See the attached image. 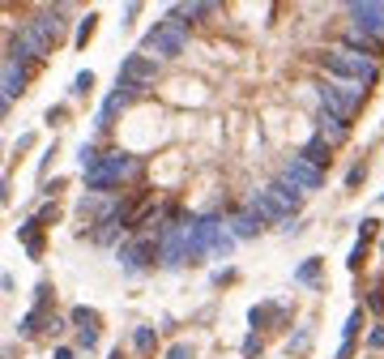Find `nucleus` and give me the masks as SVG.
Returning <instances> with one entry per match:
<instances>
[{"instance_id":"nucleus-1","label":"nucleus","mask_w":384,"mask_h":359,"mask_svg":"<svg viewBox=\"0 0 384 359\" xmlns=\"http://www.w3.org/2000/svg\"><path fill=\"white\" fill-rule=\"evenodd\" d=\"M145 176V159L133 150H102V163L86 176V188L90 192H120L124 184H137Z\"/></svg>"},{"instance_id":"nucleus-2","label":"nucleus","mask_w":384,"mask_h":359,"mask_svg":"<svg viewBox=\"0 0 384 359\" xmlns=\"http://www.w3.org/2000/svg\"><path fill=\"white\" fill-rule=\"evenodd\" d=\"M320 69H324V81H355L363 90L380 86V60L376 56H363V51H350V47H329L320 56Z\"/></svg>"},{"instance_id":"nucleus-3","label":"nucleus","mask_w":384,"mask_h":359,"mask_svg":"<svg viewBox=\"0 0 384 359\" xmlns=\"http://www.w3.org/2000/svg\"><path fill=\"white\" fill-rule=\"evenodd\" d=\"M188 34H192V22L180 9H167V18L154 22L145 30L141 51H145V56H154V60H176V56H184V51H188Z\"/></svg>"},{"instance_id":"nucleus-4","label":"nucleus","mask_w":384,"mask_h":359,"mask_svg":"<svg viewBox=\"0 0 384 359\" xmlns=\"http://www.w3.org/2000/svg\"><path fill=\"white\" fill-rule=\"evenodd\" d=\"M367 94H371V90H363V86H355V81H320V86H316V103H320L324 112H333L338 120H346V124L363 112Z\"/></svg>"},{"instance_id":"nucleus-5","label":"nucleus","mask_w":384,"mask_h":359,"mask_svg":"<svg viewBox=\"0 0 384 359\" xmlns=\"http://www.w3.org/2000/svg\"><path fill=\"white\" fill-rule=\"evenodd\" d=\"M116 261H120L124 278H145L158 266V235H128L116 248Z\"/></svg>"},{"instance_id":"nucleus-6","label":"nucleus","mask_w":384,"mask_h":359,"mask_svg":"<svg viewBox=\"0 0 384 359\" xmlns=\"http://www.w3.org/2000/svg\"><path fill=\"white\" fill-rule=\"evenodd\" d=\"M116 81H124V86H141V90H154V81H158V60L145 56V51H128V56L120 60Z\"/></svg>"},{"instance_id":"nucleus-7","label":"nucleus","mask_w":384,"mask_h":359,"mask_svg":"<svg viewBox=\"0 0 384 359\" xmlns=\"http://www.w3.org/2000/svg\"><path fill=\"white\" fill-rule=\"evenodd\" d=\"M278 176H286L299 192H316V188H324V171L320 167H312L303 154L295 150V154H286L282 159V167H278Z\"/></svg>"},{"instance_id":"nucleus-8","label":"nucleus","mask_w":384,"mask_h":359,"mask_svg":"<svg viewBox=\"0 0 384 359\" xmlns=\"http://www.w3.org/2000/svg\"><path fill=\"white\" fill-rule=\"evenodd\" d=\"M265 197L278 205V210L286 214V218H299V210H303V201H307V192H299L286 176H269L265 180Z\"/></svg>"},{"instance_id":"nucleus-9","label":"nucleus","mask_w":384,"mask_h":359,"mask_svg":"<svg viewBox=\"0 0 384 359\" xmlns=\"http://www.w3.org/2000/svg\"><path fill=\"white\" fill-rule=\"evenodd\" d=\"M346 18L350 26L384 39V0H355V5H346Z\"/></svg>"},{"instance_id":"nucleus-10","label":"nucleus","mask_w":384,"mask_h":359,"mask_svg":"<svg viewBox=\"0 0 384 359\" xmlns=\"http://www.w3.org/2000/svg\"><path fill=\"white\" fill-rule=\"evenodd\" d=\"M26 86H30V65H22V60H0V98H22L26 94Z\"/></svg>"},{"instance_id":"nucleus-11","label":"nucleus","mask_w":384,"mask_h":359,"mask_svg":"<svg viewBox=\"0 0 384 359\" xmlns=\"http://www.w3.org/2000/svg\"><path fill=\"white\" fill-rule=\"evenodd\" d=\"M248 325H252V334H265V329H282V325H286V308H282L278 299L252 303V308H248Z\"/></svg>"},{"instance_id":"nucleus-12","label":"nucleus","mask_w":384,"mask_h":359,"mask_svg":"<svg viewBox=\"0 0 384 359\" xmlns=\"http://www.w3.org/2000/svg\"><path fill=\"white\" fill-rule=\"evenodd\" d=\"M338 47H350V51H363V56H384V39L380 34H367V30H359V26H350L346 22V30L338 34Z\"/></svg>"},{"instance_id":"nucleus-13","label":"nucleus","mask_w":384,"mask_h":359,"mask_svg":"<svg viewBox=\"0 0 384 359\" xmlns=\"http://www.w3.org/2000/svg\"><path fill=\"white\" fill-rule=\"evenodd\" d=\"M227 231H231V235L244 244V240H256V235L265 231V223H260V218L248 210V205H235V210L227 214Z\"/></svg>"},{"instance_id":"nucleus-14","label":"nucleus","mask_w":384,"mask_h":359,"mask_svg":"<svg viewBox=\"0 0 384 359\" xmlns=\"http://www.w3.org/2000/svg\"><path fill=\"white\" fill-rule=\"evenodd\" d=\"M350 133H355V129H350L346 120H338L333 112H324V107L316 112V137H324L333 150H338V145H346V141H350Z\"/></svg>"},{"instance_id":"nucleus-15","label":"nucleus","mask_w":384,"mask_h":359,"mask_svg":"<svg viewBox=\"0 0 384 359\" xmlns=\"http://www.w3.org/2000/svg\"><path fill=\"white\" fill-rule=\"evenodd\" d=\"M244 205H248V210H252V214H256V218H260L265 227H278V231H282V223H286V214H282V210H278V205H273V201L265 197V188H252V192L244 197Z\"/></svg>"},{"instance_id":"nucleus-16","label":"nucleus","mask_w":384,"mask_h":359,"mask_svg":"<svg viewBox=\"0 0 384 359\" xmlns=\"http://www.w3.org/2000/svg\"><path fill=\"white\" fill-rule=\"evenodd\" d=\"M367 329V308L359 303V308H350V317H346V325H342V342H338V359H350L355 355V338Z\"/></svg>"},{"instance_id":"nucleus-17","label":"nucleus","mask_w":384,"mask_h":359,"mask_svg":"<svg viewBox=\"0 0 384 359\" xmlns=\"http://www.w3.org/2000/svg\"><path fill=\"white\" fill-rule=\"evenodd\" d=\"M43 231H47V227H39V218H26V223H18V227H13V235H18V244L26 248V256H30V261H39V256H43V248H47Z\"/></svg>"},{"instance_id":"nucleus-18","label":"nucleus","mask_w":384,"mask_h":359,"mask_svg":"<svg viewBox=\"0 0 384 359\" xmlns=\"http://www.w3.org/2000/svg\"><path fill=\"white\" fill-rule=\"evenodd\" d=\"M124 112H128V107H124V103H120V94L112 90V94L102 98V107H98V116H94V129H98V133H112V129L120 124V116H124Z\"/></svg>"},{"instance_id":"nucleus-19","label":"nucleus","mask_w":384,"mask_h":359,"mask_svg":"<svg viewBox=\"0 0 384 359\" xmlns=\"http://www.w3.org/2000/svg\"><path fill=\"white\" fill-rule=\"evenodd\" d=\"M299 154H303V159H307L312 167H320V171H329V167H333V145H329L324 137H307Z\"/></svg>"},{"instance_id":"nucleus-20","label":"nucleus","mask_w":384,"mask_h":359,"mask_svg":"<svg viewBox=\"0 0 384 359\" xmlns=\"http://www.w3.org/2000/svg\"><path fill=\"white\" fill-rule=\"evenodd\" d=\"M295 282H299V287H312V291H324V261H320V256H307V261H299Z\"/></svg>"},{"instance_id":"nucleus-21","label":"nucleus","mask_w":384,"mask_h":359,"mask_svg":"<svg viewBox=\"0 0 384 359\" xmlns=\"http://www.w3.org/2000/svg\"><path fill=\"white\" fill-rule=\"evenodd\" d=\"M69 325L77 329V334H98L102 329V317L94 313V308H86V303H77L73 313H69Z\"/></svg>"},{"instance_id":"nucleus-22","label":"nucleus","mask_w":384,"mask_h":359,"mask_svg":"<svg viewBox=\"0 0 384 359\" xmlns=\"http://www.w3.org/2000/svg\"><path fill=\"white\" fill-rule=\"evenodd\" d=\"M188 22H209V18H223V5H213V0H192V5H176Z\"/></svg>"},{"instance_id":"nucleus-23","label":"nucleus","mask_w":384,"mask_h":359,"mask_svg":"<svg viewBox=\"0 0 384 359\" xmlns=\"http://www.w3.org/2000/svg\"><path fill=\"white\" fill-rule=\"evenodd\" d=\"M133 351H137L141 359H150V355L158 351V329H154V325H137V329H133Z\"/></svg>"},{"instance_id":"nucleus-24","label":"nucleus","mask_w":384,"mask_h":359,"mask_svg":"<svg viewBox=\"0 0 384 359\" xmlns=\"http://www.w3.org/2000/svg\"><path fill=\"white\" fill-rule=\"evenodd\" d=\"M43 321H47L43 308H30V313L18 321V338H39V334H43Z\"/></svg>"},{"instance_id":"nucleus-25","label":"nucleus","mask_w":384,"mask_h":359,"mask_svg":"<svg viewBox=\"0 0 384 359\" xmlns=\"http://www.w3.org/2000/svg\"><path fill=\"white\" fill-rule=\"evenodd\" d=\"M307 351H312V325H299V329L291 334V342H286V355L307 359Z\"/></svg>"},{"instance_id":"nucleus-26","label":"nucleus","mask_w":384,"mask_h":359,"mask_svg":"<svg viewBox=\"0 0 384 359\" xmlns=\"http://www.w3.org/2000/svg\"><path fill=\"white\" fill-rule=\"evenodd\" d=\"M77 163H81V176H90V171H94V167L102 163V150H98L94 141H86V145L77 150Z\"/></svg>"},{"instance_id":"nucleus-27","label":"nucleus","mask_w":384,"mask_h":359,"mask_svg":"<svg viewBox=\"0 0 384 359\" xmlns=\"http://www.w3.org/2000/svg\"><path fill=\"white\" fill-rule=\"evenodd\" d=\"M363 308H367L371 317H384V278H376V282H371V291H367Z\"/></svg>"},{"instance_id":"nucleus-28","label":"nucleus","mask_w":384,"mask_h":359,"mask_svg":"<svg viewBox=\"0 0 384 359\" xmlns=\"http://www.w3.org/2000/svg\"><path fill=\"white\" fill-rule=\"evenodd\" d=\"M94 26H98V13L90 9V13H86V18L77 22V30H73V43H77V47H86V43L94 39Z\"/></svg>"},{"instance_id":"nucleus-29","label":"nucleus","mask_w":384,"mask_h":359,"mask_svg":"<svg viewBox=\"0 0 384 359\" xmlns=\"http://www.w3.org/2000/svg\"><path fill=\"white\" fill-rule=\"evenodd\" d=\"M94 81H98V77H94L90 69H81V73L73 77V86H69V98H86V94L94 90Z\"/></svg>"},{"instance_id":"nucleus-30","label":"nucleus","mask_w":384,"mask_h":359,"mask_svg":"<svg viewBox=\"0 0 384 359\" xmlns=\"http://www.w3.org/2000/svg\"><path fill=\"white\" fill-rule=\"evenodd\" d=\"M239 351H244V359H260V355H265V338H260V334H248V338L239 342Z\"/></svg>"},{"instance_id":"nucleus-31","label":"nucleus","mask_w":384,"mask_h":359,"mask_svg":"<svg viewBox=\"0 0 384 359\" xmlns=\"http://www.w3.org/2000/svg\"><path fill=\"white\" fill-rule=\"evenodd\" d=\"M69 329V317H56V313H47V321H43V334L47 338H60Z\"/></svg>"},{"instance_id":"nucleus-32","label":"nucleus","mask_w":384,"mask_h":359,"mask_svg":"<svg viewBox=\"0 0 384 359\" xmlns=\"http://www.w3.org/2000/svg\"><path fill=\"white\" fill-rule=\"evenodd\" d=\"M34 218H39V227H51V223H56V218H60V205H56V201H43V205H39V214H34Z\"/></svg>"},{"instance_id":"nucleus-33","label":"nucleus","mask_w":384,"mask_h":359,"mask_svg":"<svg viewBox=\"0 0 384 359\" xmlns=\"http://www.w3.org/2000/svg\"><path fill=\"white\" fill-rule=\"evenodd\" d=\"M363 261H367V244H355V248H350V256H346V270H350V274H359V270H363Z\"/></svg>"},{"instance_id":"nucleus-34","label":"nucleus","mask_w":384,"mask_h":359,"mask_svg":"<svg viewBox=\"0 0 384 359\" xmlns=\"http://www.w3.org/2000/svg\"><path fill=\"white\" fill-rule=\"evenodd\" d=\"M51 295H56V291H51V282L43 278V282L34 287V308H43V313H47V303H51Z\"/></svg>"},{"instance_id":"nucleus-35","label":"nucleus","mask_w":384,"mask_h":359,"mask_svg":"<svg viewBox=\"0 0 384 359\" xmlns=\"http://www.w3.org/2000/svg\"><path fill=\"white\" fill-rule=\"evenodd\" d=\"M162 359H197V351H192L188 342H171V346H167V355H162Z\"/></svg>"},{"instance_id":"nucleus-36","label":"nucleus","mask_w":384,"mask_h":359,"mask_svg":"<svg viewBox=\"0 0 384 359\" xmlns=\"http://www.w3.org/2000/svg\"><path fill=\"white\" fill-rule=\"evenodd\" d=\"M363 180H367V163H355L346 171V188H363Z\"/></svg>"},{"instance_id":"nucleus-37","label":"nucleus","mask_w":384,"mask_h":359,"mask_svg":"<svg viewBox=\"0 0 384 359\" xmlns=\"http://www.w3.org/2000/svg\"><path fill=\"white\" fill-rule=\"evenodd\" d=\"M380 235V218H363L359 223V244H367V240H376Z\"/></svg>"},{"instance_id":"nucleus-38","label":"nucleus","mask_w":384,"mask_h":359,"mask_svg":"<svg viewBox=\"0 0 384 359\" xmlns=\"http://www.w3.org/2000/svg\"><path fill=\"white\" fill-rule=\"evenodd\" d=\"M367 346H371V351H384V321L367 329Z\"/></svg>"},{"instance_id":"nucleus-39","label":"nucleus","mask_w":384,"mask_h":359,"mask_svg":"<svg viewBox=\"0 0 384 359\" xmlns=\"http://www.w3.org/2000/svg\"><path fill=\"white\" fill-rule=\"evenodd\" d=\"M69 120V107L65 103H56V107H47V124H65Z\"/></svg>"},{"instance_id":"nucleus-40","label":"nucleus","mask_w":384,"mask_h":359,"mask_svg":"<svg viewBox=\"0 0 384 359\" xmlns=\"http://www.w3.org/2000/svg\"><path fill=\"white\" fill-rule=\"evenodd\" d=\"M51 159H56V141H51V145L43 150V159H39V180L47 176V167H51Z\"/></svg>"},{"instance_id":"nucleus-41","label":"nucleus","mask_w":384,"mask_h":359,"mask_svg":"<svg viewBox=\"0 0 384 359\" xmlns=\"http://www.w3.org/2000/svg\"><path fill=\"white\" fill-rule=\"evenodd\" d=\"M77 351H98V334H77Z\"/></svg>"},{"instance_id":"nucleus-42","label":"nucleus","mask_w":384,"mask_h":359,"mask_svg":"<svg viewBox=\"0 0 384 359\" xmlns=\"http://www.w3.org/2000/svg\"><path fill=\"white\" fill-rule=\"evenodd\" d=\"M30 145H34V133H22V137L13 141V159H18V154H26Z\"/></svg>"},{"instance_id":"nucleus-43","label":"nucleus","mask_w":384,"mask_h":359,"mask_svg":"<svg viewBox=\"0 0 384 359\" xmlns=\"http://www.w3.org/2000/svg\"><path fill=\"white\" fill-rule=\"evenodd\" d=\"M227 282H235V270H223V274H213V287H227Z\"/></svg>"},{"instance_id":"nucleus-44","label":"nucleus","mask_w":384,"mask_h":359,"mask_svg":"<svg viewBox=\"0 0 384 359\" xmlns=\"http://www.w3.org/2000/svg\"><path fill=\"white\" fill-rule=\"evenodd\" d=\"M141 13V5H137V0H133V5H124V26H133V18Z\"/></svg>"},{"instance_id":"nucleus-45","label":"nucleus","mask_w":384,"mask_h":359,"mask_svg":"<svg viewBox=\"0 0 384 359\" xmlns=\"http://www.w3.org/2000/svg\"><path fill=\"white\" fill-rule=\"evenodd\" d=\"M51 359H77V351L73 346H56V355H51Z\"/></svg>"},{"instance_id":"nucleus-46","label":"nucleus","mask_w":384,"mask_h":359,"mask_svg":"<svg viewBox=\"0 0 384 359\" xmlns=\"http://www.w3.org/2000/svg\"><path fill=\"white\" fill-rule=\"evenodd\" d=\"M107 359H124V351H120V346H116V351H112V355H107Z\"/></svg>"},{"instance_id":"nucleus-47","label":"nucleus","mask_w":384,"mask_h":359,"mask_svg":"<svg viewBox=\"0 0 384 359\" xmlns=\"http://www.w3.org/2000/svg\"><path fill=\"white\" fill-rule=\"evenodd\" d=\"M380 252H384V235H380Z\"/></svg>"},{"instance_id":"nucleus-48","label":"nucleus","mask_w":384,"mask_h":359,"mask_svg":"<svg viewBox=\"0 0 384 359\" xmlns=\"http://www.w3.org/2000/svg\"><path fill=\"white\" fill-rule=\"evenodd\" d=\"M380 201H384V192H380Z\"/></svg>"}]
</instances>
